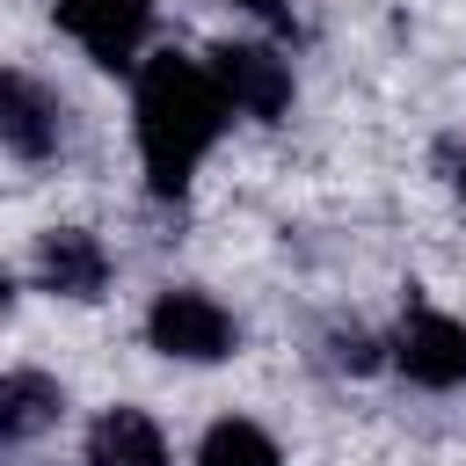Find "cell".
<instances>
[{"label": "cell", "mask_w": 466, "mask_h": 466, "mask_svg": "<svg viewBox=\"0 0 466 466\" xmlns=\"http://www.w3.org/2000/svg\"><path fill=\"white\" fill-rule=\"evenodd\" d=\"M138 153H146V182L160 189V197H175L189 175H197V160L211 153V138L226 131V87L204 73V66H189V58H175V51H160V58H146L138 66Z\"/></svg>", "instance_id": "1"}, {"label": "cell", "mask_w": 466, "mask_h": 466, "mask_svg": "<svg viewBox=\"0 0 466 466\" xmlns=\"http://www.w3.org/2000/svg\"><path fill=\"white\" fill-rule=\"evenodd\" d=\"M146 335L160 357H182V364H218L233 350V313L211 299V291H160L153 313H146Z\"/></svg>", "instance_id": "2"}, {"label": "cell", "mask_w": 466, "mask_h": 466, "mask_svg": "<svg viewBox=\"0 0 466 466\" xmlns=\"http://www.w3.org/2000/svg\"><path fill=\"white\" fill-rule=\"evenodd\" d=\"M211 80L226 87V102L240 116H284L291 109V66L269 51V44H218L211 51Z\"/></svg>", "instance_id": "3"}, {"label": "cell", "mask_w": 466, "mask_h": 466, "mask_svg": "<svg viewBox=\"0 0 466 466\" xmlns=\"http://www.w3.org/2000/svg\"><path fill=\"white\" fill-rule=\"evenodd\" d=\"M393 357L415 386H466V320L451 313H408L400 335H393Z\"/></svg>", "instance_id": "4"}, {"label": "cell", "mask_w": 466, "mask_h": 466, "mask_svg": "<svg viewBox=\"0 0 466 466\" xmlns=\"http://www.w3.org/2000/svg\"><path fill=\"white\" fill-rule=\"evenodd\" d=\"M58 22H66V36L87 44V58L131 66L138 36L153 29V0H58Z\"/></svg>", "instance_id": "5"}, {"label": "cell", "mask_w": 466, "mask_h": 466, "mask_svg": "<svg viewBox=\"0 0 466 466\" xmlns=\"http://www.w3.org/2000/svg\"><path fill=\"white\" fill-rule=\"evenodd\" d=\"M87 466H167V437L146 408H109L87 430Z\"/></svg>", "instance_id": "6"}, {"label": "cell", "mask_w": 466, "mask_h": 466, "mask_svg": "<svg viewBox=\"0 0 466 466\" xmlns=\"http://www.w3.org/2000/svg\"><path fill=\"white\" fill-rule=\"evenodd\" d=\"M36 269H44V284H51V291H66V299H95V291H102V277H109V255H102V240H95V233L58 226V233L44 240V255H36Z\"/></svg>", "instance_id": "7"}, {"label": "cell", "mask_w": 466, "mask_h": 466, "mask_svg": "<svg viewBox=\"0 0 466 466\" xmlns=\"http://www.w3.org/2000/svg\"><path fill=\"white\" fill-rule=\"evenodd\" d=\"M0 138H7V153H22V160H44L51 146H58V109L36 95V80H22V73H7V87H0Z\"/></svg>", "instance_id": "8"}, {"label": "cell", "mask_w": 466, "mask_h": 466, "mask_svg": "<svg viewBox=\"0 0 466 466\" xmlns=\"http://www.w3.org/2000/svg\"><path fill=\"white\" fill-rule=\"evenodd\" d=\"M58 408H66V393H58L44 371H7V386H0V437L22 444V437H36V430H51Z\"/></svg>", "instance_id": "9"}, {"label": "cell", "mask_w": 466, "mask_h": 466, "mask_svg": "<svg viewBox=\"0 0 466 466\" xmlns=\"http://www.w3.org/2000/svg\"><path fill=\"white\" fill-rule=\"evenodd\" d=\"M197 466H284V459H277V444H269L255 422L226 415V422H211V430H204V444H197Z\"/></svg>", "instance_id": "10"}, {"label": "cell", "mask_w": 466, "mask_h": 466, "mask_svg": "<svg viewBox=\"0 0 466 466\" xmlns=\"http://www.w3.org/2000/svg\"><path fill=\"white\" fill-rule=\"evenodd\" d=\"M233 7H255V15H277V0H233Z\"/></svg>", "instance_id": "11"}, {"label": "cell", "mask_w": 466, "mask_h": 466, "mask_svg": "<svg viewBox=\"0 0 466 466\" xmlns=\"http://www.w3.org/2000/svg\"><path fill=\"white\" fill-rule=\"evenodd\" d=\"M459 189H466V160H459Z\"/></svg>", "instance_id": "12"}]
</instances>
